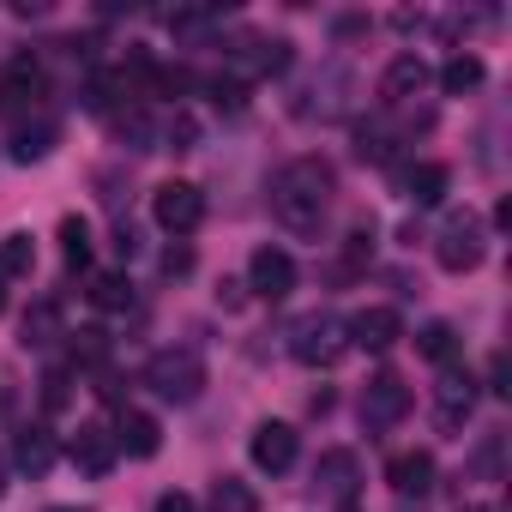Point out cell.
<instances>
[{"instance_id": "1", "label": "cell", "mask_w": 512, "mask_h": 512, "mask_svg": "<svg viewBox=\"0 0 512 512\" xmlns=\"http://www.w3.org/2000/svg\"><path fill=\"white\" fill-rule=\"evenodd\" d=\"M326 205H332V163H320V157H296V163L272 181V211H278V223L296 229V235L320 229Z\"/></svg>"}, {"instance_id": "2", "label": "cell", "mask_w": 512, "mask_h": 512, "mask_svg": "<svg viewBox=\"0 0 512 512\" xmlns=\"http://www.w3.org/2000/svg\"><path fill=\"white\" fill-rule=\"evenodd\" d=\"M145 386H151L157 398H169V404H193V398L205 392V362H199V350H157V356L145 362Z\"/></svg>"}, {"instance_id": "3", "label": "cell", "mask_w": 512, "mask_h": 512, "mask_svg": "<svg viewBox=\"0 0 512 512\" xmlns=\"http://www.w3.org/2000/svg\"><path fill=\"white\" fill-rule=\"evenodd\" d=\"M344 350H350V338H344V320H332V314H308L290 326V356L302 368H332Z\"/></svg>"}, {"instance_id": "4", "label": "cell", "mask_w": 512, "mask_h": 512, "mask_svg": "<svg viewBox=\"0 0 512 512\" xmlns=\"http://www.w3.org/2000/svg\"><path fill=\"white\" fill-rule=\"evenodd\" d=\"M151 217H157V229H169V235H193V229L205 223V193H199L193 181H163V187L151 193Z\"/></svg>"}, {"instance_id": "5", "label": "cell", "mask_w": 512, "mask_h": 512, "mask_svg": "<svg viewBox=\"0 0 512 512\" xmlns=\"http://www.w3.org/2000/svg\"><path fill=\"white\" fill-rule=\"evenodd\" d=\"M247 290L253 296H266V302H284L290 290H296V260L284 247H253V260H247Z\"/></svg>"}, {"instance_id": "6", "label": "cell", "mask_w": 512, "mask_h": 512, "mask_svg": "<svg viewBox=\"0 0 512 512\" xmlns=\"http://www.w3.org/2000/svg\"><path fill=\"white\" fill-rule=\"evenodd\" d=\"M247 452H253V464H260L266 476H284L296 464V452H302V434L290 422H260L253 440H247Z\"/></svg>"}, {"instance_id": "7", "label": "cell", "mask_w": 512, "mask_h": 512, "mask_svg": "<svg viewBox=\"0 0 512 512\" xmlns=\"http://www.w3.org/2000/svg\"><path fill=\"white\" fill-rule=\"evenodd\" d=\"M404 416H410V386H404L398 374H374L368 392H362V422H368V428H392V422H404Z\"/></svg>"}, {"instance_id": "8", "label": "cell", "mask_w": 512, "mask_h": 512, "mask_svg": "<svg viewBox=\"0 0 512 512\" xmlns=\"http://www.w3.org/2000/svg\"><path fill=\"white\" fill-rule=\"evenodd\" d=\"M434 260H440L446 272H476V266H482V229H476V217H452V223H446Z\"/></svg>"}, {"instance_id": "9", "label": "cell", "mask_w": 512, "mask_h": 512, "mask_svg": "<svg viewBox=\"0 0 512 512\" xmlns=\"http://www.w3.org/2000/svg\"><path fill=\"white\" fill-rule=\"evenodd\" d=\"M344 338H350L356 350H374V356H386V350L404 338V320H398V308H362V314L344 326Z\"/></svg>"}, {"instance_id": "10", "label": "cell", "mask_w": 512, "mask_h": 512, "mask_svg": "<svg viewBox=\"0 0 512 512\" xmlns=\"http://www.w3.org/2000/svg\"><path fill=\"white\" fill-rule=\"evenodd\" d=\"M109 434H115V452H127V458H157V446H163V428L145 410H121V422Z\"/></svg>"}, {"instance_id": "11", "label": "cell", "mask_w": 512, "mask_h": 512, "mask_svg": "<svg viewBox=\"0 0 512 512\" xmlns=\"http://www.w3.org/2000/svg\"><path fill=\"white\" fill-rule=\"evenodd\" d=\"M67 452H73V464H79L85 476H109V470H115V458H121V452H115V434H109V428H97V422H85V428L73 434V446H67Z\"/></svg>"}, {"instance_id": "12", "label": "cell", "mask_w": 512, "mask_h": 512, "mask_svg": "<svg viewBox=\"0 0 512 512\" xmlns=\"http://www.w3.org/2000/svg\"><path fill=\"white\" fill-rule=\"evenodd\" d=\"M386 482H392V494H428L434 488V452H398L392 464H386Z\"/></svg>"}, {"instance_id": "13", "label": "cell", "mask_w": 512, "mask_h": 512, "mask_svg": "<svg viewBox=\"0 0 512 512\" xmlns=\"http://www.w3.org/2000/svg\"><path fill=\"white\" fill-rule=\"evenodd\" d=\"M422 85H428V61H422V55H398V61L380 73V97H386V103H404V97H416Z\"/></svg>"}, {"instance_id": "14", "label": "cell", "mask_w": 512, "mask_h": 512, "mask_svg": "<svg viewBox=\"0 0 512 512\" xmlns=\"http://www.w3.org/2000/svg\"><path fill=\"white\" fill-rule=\"evenodd\" d=\"M434 404H440V428H458V422L470 416V404H476V380L452 368V374L440 380V392H434Z\"/></svg>"}, {"instance_id": "15", "label": "cell", "mask_w": 512, "mask_h": 512, "mask_svg": "<svg viewBox=\"0 0 512 512\" xmlns=\"http://www.w3.org/2000/svg\"><path fill=\"white\" fill-rule=\"evenodd\" d=\"M314 482H320L326 494L350 500V494H356V482H362V470H356V458H350V452H320V464H314Z\"/></svg>"}, {"instance_id": "16", "label": "cell", "mask_w": 512, "mask_h": 512, "mask_svg": "<svg viewBox=\"0 0 512 512\" xmlns=\"http://www.w3.org/2000/svg\"><path fill=\"white\" fill-rule=\"evenodd\" d=\"M446 187H452V169H446V163H416V169L404 175V193H410L416 205H440Z\"/></svg>"}, {"instance_id": "17", "label": "cell", "mask_w": 512, "mask_h": 512, "mask_svg": "<svg viewBox=\"0 0 512 512\" xmlns=\"http://www.w3.org/2000/svg\"><path fill=\"white\" fill-rule=\"evenodd\" d=\"M241 61H247L253 73H284V67H290V43H284V37H247V43H241Z\"/></svg>"}, {"instance_id": "18", "label": "cell", "mask_w": 512, "mask_h": 512, "mask_svg": "<svg viewBox=\"0 0 512 512\" xmlns=\"http://www.w3.org/2000/svg\"><path fill=\"white\" fill-rule=\"evenodd\" d=\"M211 512H260V494L241 476H217L211 482Z\"/></svg>"}, {"instance_id": "19", "label": "cell", "mask_w": 512, "mask_h": 512, "mask_svg": "<svg viewBox=\"0 0 512 512\" xmlns=\"http://www.w3.org/2000/svg\"><path fill=\"white\" fill-rule=\"evenodd\" d=\"M31 266H37V241L25 229L0 241V284H7V278H31Z\"/></svg>"}, {"instance_id": "20", "label": "cell", "mask_w": 512, "mask_h": 512, "mask_svg": "<svg viewBox=\"0 0 512 512\" xmlns=\"http://www.w3.org/2000/svg\"><path fill=\"white\" fill-rule=\"evenodd\" d=\"M43 97V67L37 61H13L7 85H0V103H37Z\"/></svg>"}, {"instance_id": "21", "label": "cell", "mask_w": 512, "mask_h": 512, "mask_svg": "<svg viewBox=\"0 0 512 512\" xmlns=\"http://www.w3.org/2000/svg\"><path fill=\"white\" fill-rule=\"evenodd\" d=\"M416 350H422L428 362H452V356H458V326H452V320H428V326L416 332Z\"/></svg>"}, {"instance_id": "22", "label": "cell", "mask_w": 512, "mask_h": 512, "mask_svg": "<svg viewBox=\"0 0 512 512\" xmlns=\"http://www.w3.org/2000/svg\"><path fill=\"white\" fill-rule=\"evenodd\" d=\"M19 470H31V476H43L49 464H55V440H49V428H25L19 434Z\"/></svg>"}, {"instance_id": "23", "label": "cell", "mask_w": 512, "mask_h": 512, "mask_svg": "<svg viewBox=\"0 0 512 512\" xmlns=\"http://www.w3.org/2000/svg\"><path fill=\"white\" fill-rule=\"evenodd\" d=\"M482 85V61L476 55H452L446 67H440V91L446 97H464V91H476Z\"/></svg>"}, {"instance_id": "24", "label": "cell", "mask_w": 512, "mask_h": 512, "mask_svg": "<svg viewBox=\"0 0 512 512\" xmlns=\"http://www.w3.org/2000/svg\"><path fill=\"white\" fill-rule=\"evenodd\" d=\"M61 338V308L55 302H37L31 314H25V350H43V344H55Z\"/></svg>"}, {"instance_id": "25", "label": "cell", "mask_w": 512, "mask_h": 512, "mask_svg": "<svg viewBox=\"0 0 512 512\" xmlns=\"http://www.w3.org/2000/svg\"><path fill=\"white\" fill-rule=\"evenodd\" d=\"M49 151H55V127H49V121H37V127H19V133H13V157H19V163H43Z\"/></svg>"}, {"instance_id": "26", "label": "cell", "mask_w": 512, "mask_h": 512, "mask_svg": "<svg viewBox=\"0 0 512 512\" xmlns=\"http://www.w3.org/2000/svg\"><path fill=\"white\" fill-rule=\"evenodd\" d=\"M91 302H97L103 314H115V308H133V284H127V272H103V278L91 284Z\"/></svg>"}, {"instance_id": "27", "label": "cell", "mask_w": 512, "mask_h": 512, "mask_svg": "<svg viewBox=\"0 0 512 512\" xmlns=\"http://www.w3.org/2000/svg\"><path fill=\"white\" fill-rule=\"evenodd\" d=\"M61 253H67V266H91V223L85 217H61Z\"/></svg>"}, {"instance_id": "28", "label": "cell", "mask_w": 512, "mask_h": 512, "mask_svg": "<svg viewBox=\"0 0 512 512\" xmlns=\"http://www.w3.org/2000/svg\"><path fill=\"white\" fill-rule=\"evenodd\" d=\"M157 139H163L169 151H193V145H199V121H193L187 109H175V121H169V127H163Z\"/></svg>"}, {"instance_id": "29", "label": "cell", "mask_w": 512, "mask_h": 512, "mask_svg": "<svg viewBox=\"0 0 512 512\" xmlns=\"http://www.w3.org/2000/svg\"><path fill=\"white\" fill-rule=\"evenodd\" d=\"M356 157H362V163H386V157H392V139L362 121V127H356Z\"/></svg>"}, {"instance_id": "30", "label": "cell", "mask_w": 512, "mask_h": 512, "mask_svg": "<svg viewBox=\"0 0 512 512\" xmlns=\"http://www.w3.org/2000/svg\"><path fill=\"white\" fill-rule=\"evenodd\" d=\"M67 398H73V374L67 368H49L43 374V410L55 416V410H67Z\"/></svg>"}, {"instance_id": "31", "label": "cell", "mask_w": 512, "mask_h": 512, "mask_svg": "<svg viewBox=\"0 0 512 512\" xmlns=\"http://www.w3.org/2000/svg\"><path fill=\"white\" fill-rule=\"evenodd\" d=\"M73 356H79L85 368H97V362L109 356V338H103L97 326H85V332H73Z\"/></svg>"}, {"instance_id": "32", "label": "cell", "mask_w": 512, "mask_h": 512, "mask_svg": "<svg viewBox=\"0 0 512 512\" xmlns=\"http://www.w3.org/2000/svg\"><path fill=\"white\" fill-rule=\"evenodd\" d=\"M211 103L235 115V109H247V85L241 79H211Z\"/></svg>"}, {"instance_id": "33", "label": "cell", "mask_w": 512, "mask_h": 512, "mask_svg": "<svg viewBox=\"0 0 512 512\" xmlns=\"http://www.w3.org/2000/svg\"><path fill=\"white\" fill-rule=\"evenodd\" d=\"M157 512H199V500L181 494V488H169V494H157Z\"/></svg>"}, {"instance_id": "34", "label": "cell", "mask_w": 512, "mask_h": 512, "mask_svg": "<svg viewBox=\"0 0 512 512\" xmlns=\"http://www.w3.org/2000/svg\"><path fill=\"white\" fill-rule=\"evenodd\" d=\"M488 392H494V398L512 392V386H506V356H488Z\"/></svg>"}, {"instance_id": "35", "label": "cell", "mask_w": 512, "mask_h": 512, "mask_svg": "<svg viewBox=\"0 0 512 512\" xmlns=\"http://www.w3.org/2000/svg\"><path fill=\"white\" fill-rule=\"evenodd\" d=\"M163 272H169V278L193 272V253H187V247H169V253H163Z\"/></svg>"}, {"instance_id": "36", "label": "cell", "mask_w": 512, "mask_h": 512, "mask_svg": "<svg viewBox=\"0 0 512 512\" xmlns=\"http://www.w3.org/2000/svg\"><path fill=\"white\" fill-rule=\"evenodd\" d=\"M241 290H247V284H223V290H217V302H223V308H241Z\"/></svg>"}, {"instance_id": "37", "label": "cell", "mask_w": 512, "mask_h": 512, "mask_svg": "<svg viewBox=\"0 0 512 512\" xmlns=\"http://www.w3.org/2000/svg\"><path fill=\"white\" fill-rule=\"evenodd\" d=\"M49 512H85V506H49Z\"/></svg>"}, {"instance_id": "38", "label": "cell", "mask_w": 512, "mask_h": 512, "mask_svg": "<svg viewBox=\"0 0 512 512\" xmlns=\"http://www.w3.org/2000/svg\"><path fill=\"white\" fill-rule=\"evenodd\" d=\"M0 314H7V284H0Z\"/></svg>"}, {"instance_id": "39", "label": "cell", "mask_w": 512, "mask_h": 512, "mask_svg": "<svg viewBox=\"0 0 512 512\" xmlns=\"http://www.w3.org/2000/svg\"><path fill=\"white\" fill-rule=\"evenodd\" d=\"M464 512H488V506H464Z\"/></svg>"}, {"instance_id": "40", "label": "cell", "mask_w": 512, "mask_h": 512, "mask_svg": "<svg viewBox=\"0 0 512 512\" xmlns=\"http://www.w3.org/2000/svg\"><path fill=\"white\" fill-rule=\"evenodd\" d=\"M344 512H362V506H350V500H344Z\"/></svg>"}, {"instance_id": "41", "label": "cell", "mask_w": 512, "mask_h": 512, "mask_svg": "<svg viewBox=\"0 0 512 512\" xmlns=\"http://www.w3.org/2000/svg\"><path fill=\"white\" fill-rule=\"evenodd\" d=\"M0 488H7V482H0Z\"/></svg>"}]
</instances>
